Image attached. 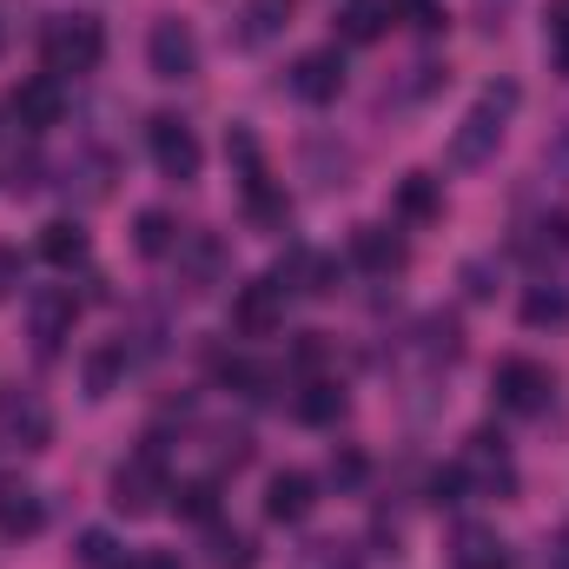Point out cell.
I'll use <instances>...</instances> for the list:
<instances>
[{"label":"cell","mask_w":569,"mask_h":569,"mask_svg":"<svg viewBox=\"0 0 569 569\" xmlns=\"http://www.w3.org/2000/svg\"><path fill=\"white\" fill-rule=\"evenodd\" d=\"M517 80H497V87H483L477 93V107L457 120V133H450V146H443V159L457 166V172H470V166H483L497 146H503V127H510V113H517Z\"/></svg>","instance_id":"6da1fadb"},{"label":"cell","mask_w":569,"mask_h":569,"mask_svg":"<svg viewBox=\"0 0 569 569\" xmlns=\"http://www.w3.org/2000/svg\"><path fill=\"white\" fill-rule=\"evenodd\" d=\"M40 53H47V73H93L107 60V27L93 13H53L47 33H40Z\"/></svg>","instance_id":"7a4b0ae2"},{"label":"cell","mask_w":569,"mask_h":569,"mask_svg":"<svg viewBox=\"0 0 569 569\" xmlns=\"http://www.w3.org/2000/svg\"><path fill=\"white\" fill-rule=\"evenodd\" d=\"M166 497H172V477H166L159 450H133L113 470V510L120 517H152V510H166Z\"/></svg>","instance_id":"3957f363"},{"label":"cell","mask_w":569,"mask_h":569,"mask_svg":"<svg viewBox=\"0 0 569 569\" xmlns=\"http://www.w3.org/2000/svg\"><path fill=\"white\" fill-rule=\"evenodd\" d=\"M146 152H152V166H159V179H199V166H206V146L199 133L179 120V113H152L146 120Z\"/></svg>","instance_id":"277c9868"},{"label":"cell","mask_w":569,"mask_h":569,"mask_svg":"<svg viewBox=\"0 0 569 569\" xmlns=\"http://www.w3.org/2000/svg\"><path fill=\"white\" fill-rule=\"evenodd\" d=\"M457 470H463V490H470V497H517V463H510L503 437H490V430H477V437L463 443Z\"/></svg>","instance_id":"5b68a950"},{"label":"cell","mask_w":569,"mask_h":569,"mask_svg":"<svg viewBox=\"0 0 569 569\" xmlns=\"http://www.w3.org/2000/svg\"><path fill=\"white\" fill-rule=\"evenodd\" d=\"M73 318H80L73 284H33V291H27V331H33V345H40L47 358L73 338Z\"/></svg>","instance_id":"8992f818"},{"label":"cell","mask_w":569,"mask_h":569,"mask_svg":"<svg viewBox=\"0 0 569 569\" xmlns=\"http://www.w3.org/2000/svg\"><path fill=\"white\" fill-rule=\"evenodd\" d=\"M550 391H557V378H550L537 358H503V365H497V405H503L510 418L550 411Z\"/></svg>","instance_id":"52a82bcc"},{"label":"cell","mask_w":569,"mask_h":569,"mask_svg":"<svg viewBox=\"0 0 569 569\" xmlns=\"http://www.w3.org/2000/svg\"><path fill=\"white\" fill-rule=\"evenodd\" d=\"M146 67H152V80H192L199 73V33L186 20H152Z\"/></svg>","instance_id":"ba28073f"},{"label":"cell","mask_w":569,"mask_h":569,"mask_svg":"<svg viewBox=\"0 0 569 569\" xmlns=\"http://www.w3.org/2000/svg\"><path fill=\"white\" fill-rule=\"evenodd\" d=\"M284 87H291V100H305V107H331V100L345 93V53H338V47L298 53L291 73H284Z\"/></svg>","instance_id":"9c48e42d"},{"label":"cell","mask_w":569,"mask_h":569,"mask_svg":"<svg viewBox=\"0 0 569 569\" xmlns=\"http://www.w3.org/2000/svg\"><path fill=\"white\" fill-rule=\"evenodd\" d=\"M0 437H7L13 450H47V443H53V411H47V398H40V391H7V398H0Z\"/></svg>","instance_id":"30bf717a"},{"label":"cell","mask_w":569,"mask_h":569,"mask_svg":"<svg viewBox=\"0 0 569 569\" xmlns=\"http://www.w3.org/2000/svg\"><path fill=\"white\" fill-rule=\"evenodd\" d=\"M284 298H325L331 284H338V259L331 252H311V246H291L279 259V272H272Z\"/></svg>","instance_id":"8fae6325"},{"label":"cell","mask_w":569,"mask_h":569,"mask_svg":"<svg viewBox=\"0 0 569 569\" xmlns=\"http://www.w3.org/2000/svg\"><path fill=\"white\" fill-rule=\"evenodd\" d=\"M13 120H20L27 133L60 127V120H67V87H60V73H33V80H20V87H13Z\"/></svg>","instance_id":"7c38bea8"},{"label":"cell","mask_w":569,"mask_h":569,"mask_svg":"<svg viewBox=\"0 0 569 569\" xmlns=\"http://www.w3.org/2000/svg\"><path fill=\"white\" fill-rule=\"evenodd\" d=\"M232 325L246 331V338H272L284 325V291L272 279H252L232 291Z\"/></svg>","instance_id":"4fadbf2b"},{"label":"cell","mask_w":569,"mask_h":569,"mask_svg":"<svg viewBox=\"0 0 569 569\" xmlns=\"http://www.w3.org/2000/svg\"><path fill=\"white\" fill-rule=\"evenodd\" d=\"M40 530H47V497H40L33 483L0 477V537H7V543H27V537H40Z\"/></svg>","instance_id":"5bb4252c"},{"label":"cell","mask_w":569,"mask_h":569,"mask_svg":"<svg viewBox=\"0 0 569 569\" xmlns=\"http://www.w3.org/2000/svg\"><path fill=\"white\" fill-rule=\"evenodd\" d=\"M311 510H318V477L279 470V477L266 483V517H272V523H305Z\"/></svg>","instance_id":"9a60e30c"},{"label":"cell","mask_w":569,"mask_h":569,"mask_svg":"<svg viewBox=\"0 0 569 569\" xmlns=\"http://www.w3.org/2000/svg\"><path fill=\"white\" fill-rule=\"evenodd\" d=\"M450 569H510V543L490 523H463L450 537Z\"/></svg>","instance_id":"2e32d148"},{"label":"cell","mask_w":569,"mask_h":569,"mask_svg":"<svg viewBox=\"0 0 569 569\" xmlns=\"http://www.w3.org/2000/svg\"><path fill=\"white\" fill-rule=\"evenodd\" d=\"M351 259H358L365 272L391 279V272H405V239L385 232V226H358V232H351Z\"/></svg>","instance_id":"e0dca14e"},{"label":"cell","mask_w":569,"mask_h":569,"mask_svg":"<svg viewBox=\"0 0 569 569\" xmlns=\"http://www.w3.org/2000/svg\"><path fill=\"white\" fill-rule=\"evenodd\" d=\"M291 13H298V0H246V13H239V47L279 40L284 27H291Z\"/></svg>","instance_id":"ac0fdd59"},{"label":"cell","mask_w":569,"mask_h":569,"mask_svg":"<svg viewBox=\"0 0 569 569\" xmlns=\"http://www.w3.org/2000/svg\"><path fill=\"white\" fill-rule=\"evenodd\" d=\"M87 252H93V239H87L80 219H53V226H40V259H47V266H80Z\"/></svg>","instance_id":"d6986e66"},{"label":"cell","mask_w":569,"mask_h":569,"mask_svg":"<svg viewBox=\"0 0 569 569\" xmlns=\"http://www.w3.org/2000/svg\"><path fill=\"white\" fill-rule=\"evenodd\" d=\"M206 563H212V569H259V543H252L246 530L206 523Z\"/></svg>","instance_id":"ffe728a7"},{"label":"cell","mask_w":569,"mask_h":569,"mask_svg":"<svg viewBox=\"0 0 569 569\" xmlns=\"http://www.w3.org/2000/svg\"><path fill=\"white\" fill-rule=\"evenodd\" d=\"M291 411H298V425H338V418H345V385L311 378V385L291 398Z\"/></svg>","instance_id":"44dd1931"},{"label":"cell","mask_w":569,"mask_h":569,"mask_svg":"<svg viewBox=\"0 0 569 569\" xmlns=\"http://www.w3.org/2000/svg\"><path fill=\"white\" fill-rule=\"evenodd\" d=\"M385 27H391V0H345V13H338V33L351 47H371Z\"/></svg>","instance_id":"7402d4cb"},{"label":"cell","mask_w":569,"mask_h":569,"mask_svg":"<svg viewBox=\"0 0 569 569\" xmlns=\"http://www.w3.org/2000/svg\"><path fill=\"white\" fill-rule=\"evenodd\" d=\"M120 371H127V338H120V345H100V351L87 358V398H113Z\"/></svg>","instance_id":"603a6c76"},{"label":"cell","mask_w":569,"mask_h":569,"mask_svg":"<svg viewBox=\"0 0 569 569\" xmlns=\"http://www.w3.org/2000/svg\"><path fill=\"white\" fill-rule=\"evenodd\" d=\"M523 325H569V291L563 284H537L530 298H523Z\"/></svg>","instance_id":"cb8c5ba5"},{"label":"cell","mask_w":569,"mask_h":569,"mask_svg":"<svg viewBox=\"0 0 569 569\" xmlns=\"http://www.w3.org/2000/svg\"><path fill=\"white\" fill-rule=\"evenodd\" d=\"M73 557H80V569H140L127 550H120V543H113V537H107V530H87Z\"/></svg>","instance_id":"d4e9b609"},{"label":"cell","mask_w":569,"mask_h":569,"mask_svg":"<svg viewBox=\"0 0 569 569\" xmlns=\"http://www.w3.org/2000/svg\"><path fill=\"white\" fill-rule=\"evenodd\" d=\"M172 510H179V517H199V523H212V510H219V483H212V477H192V483H179V490H172Z\"/></svg>","instance_id":"484cf974"},{"label":"cell","mask_w":569,"mask_h":569,"mask_svg":"<svg viewBox=\"0 0 569 569\" xmlns=\"http://www.w3.org/2000/svg\"><path fill=\"white\" fill-rule=\"evenodd\" d=\"M291 569H365V563H358V550H351V543H305Z\"/></svg>","instance_id":"4316f807"},{"label":"cell","mask_w":569,"mask_h":569,"mask_svg":"<svg viewBox=\"0 0 569 569\" xmlns=\"http://www.w3.org/2000/svg\"><path fill=\"white\" fill-rule=\"evenodd\" d=\"M398 212H405V219H430V212H437V179L411 172V179L398 186Z\"/></svg>","instance_id":"83f0119b"},{"label":"cell","mask_w":569,"mask_h":569,"mask_svg":"<svg viewBox=\"0 0 569 569\" xmlns=\"http://www.w3.org/2000/svg\"><path fill=\"white\" fill-rule=\"evenodd\" d=\"M133 239H140V252H146V259H159V252H172V239H179V232H172V219H166V212L152 206V212H140Z\"/></svg>","instance_id":"f1b7e54d"},{"label":"cell","mask_w":569,"mask_h":569,"mask_svg":"<svg viewBox=\"0 0 569 569\" xmlns=\"http://www.w3.org/2000/svg\"><path fill=\"white\" fill-rule=\"evenodd\" d=\"M219 378H226V385H239L246 398H266V385H272V371H266V365H252V358H226V365H219Z\"/></svg>","instance_id":"f546056e"},{"label":"cell","mask_w":569,"mask_h":569,"mask_svg":"<svg viewBox=\"0 0 569 569\" xmlns=\"http://www.w3.org/2000/svg\"><path fill=\"white\" fill-rule=\"evenodd\" d=\"M550 60H557V73L569 80V0L550 7Z\"/></svg>","instance_id":"4dcf8cb0"},{"label":"cell","mask_w":569,"mask_h":569,"mask_svg":"<svg viewBox=\"0 0 569 569\" xmlns=\"http://www.w3.org/2000/svg\"><path fill=\"white\" fill-rule=\"evenodd\" d=\"M391 13H405L418 33H437V27H443V7H437V0H391Z\"/></svg>","instance_id":"1f68e13d"},{"label":"cell","mask_w":569,"mask_h":569,"mask_svg":"<svg viewBox=\"0 0 569 569\" xmlns=\"http://www.w3.org/2000/svg\"><path fill=\"white\" fill-rule=\"evenodd\" d=\"M331 483H345V490H351V483H365V457H358V450L331 457Z\"/></svg>","instance_id":"d6a6232c"},{"label":"cell","mask_w":569,"mask_h":569,"mask_svg":"<svg viewBox=\"0 0 569 569\" xmlns=\"http://www.w3.org/2000/svg\"><path fill=\"white\" fill-rule=\"evenodd\" d=\"M13 291H20V252L0 246V298H13Z\"/></svg>","instance_id":"836d02e7"},{"label":"cell","mask_w":569,"mask_h":569,"mask_svg":"<svg viewBox=\"0 0 569 569\" xmlns=\"http://www.w3.org/2000/svg\"><path fill=\"white\" fill-rule=\"evenodd\" d=\"M543 232H550V239H557V246H569V212H557V219H550V226H543Z\"/></svg>","instance_id":"e575fe53"},{"label":"cell","mask_w":569,"mask_h":569,"mask_svg":"<svg viewBox=\"0 0 569 569\" xmlns=\"http://www.w3.org/2000/svg\"><path fill=\"white\" fill-rule=\"evenodd\" d=\"M140 569H179V557H166V550H152V557H146Z\"/></svg>","instance_id":"d590c367"},{"label":"cell","mask_w":569,"mask_h":569,"mask_svg":"<svg viewBox=\"0 0 569 569\" xmlns=\"http://www.w3.org/2000/svg\"><path fill=\"white\" fill-rule=\"evenodd\" d=\"M550 166H557V172H569V127H563V146L550 152Z\"/></svg>","instance_id":"8d00e7d4"},{"label":"cell","mask_w":569,"mask_h":569,"mask_svg":"<svg viewBox=\"0 0 569 569\" xmlns=\"http://www.w3.org/2000/svg\"><path fill=\"white\" fill-rule=\"evenodd\" d=\"M557 569H569V537H563V543H557Z\"/></svg>","instance_id":"74e56055"},{"label":"cell","mask_w":569,"mask_h":569,"mask_svg":"<svg viewBox=\"0 0 569 569\" xmlns=\"http://www.w3.org/2000/svg\"><path fill=\"white\" fill-rule=\"evenodd\" d=\"M0 40H7V27H0Z\"/></svg>","instance_id":"f35d334b"}]
</instances>
